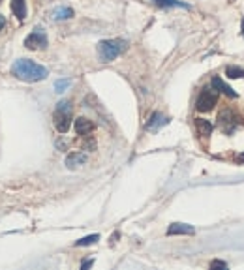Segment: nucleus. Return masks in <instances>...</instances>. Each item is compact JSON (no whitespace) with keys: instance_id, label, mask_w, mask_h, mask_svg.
Wrapping results in <instances>:
<instances>
[{"instance_id":"1","label":"nucleus","mask_w":244,"mask_h":270,"mask_svg":"<svg viewBox=\"0 0 244 270\" xmlns=\"http://www.w3.org/2000/svg\"><path fill=\"white\" fill-rule=\"evenodd\" d=\"M12 73L25 83H38V81H43L47 77V68L32 62L29 58H19L12 66Z\"/></svg>"},{"instance_id":"2","label":"nucleus","mask_w":244,"mask_h":270,"mask_svg":"<svg viewBox=\"0 0 244 270\" xmlns=\"http://www.w3.org/2000/svg\"><path fill=\"white\" fill-rule=\"evenodd\" d=\"M126 49V42L122 40H103L98 43V55L103 62H111Z\"/></svg>"},{"instance_id":"3","label":"nucleus","mask_w":244,"mask_h":270,"mask_svg":"<svg viewBox=\"0 0 244 270\" xmlns=\"http://www.w3.org/2000/svg\"><path fill=\"white\" fill-rule=\"evenodd\" d=\"M55 128L60 133H66L72 126V103L70 101H60L55 109Z\"/></svg>"},{"instance_id":"4","label":"nucleus","mask_w":244,"mask_h":270,"mask_svg":"<svg viewBox=\"0 0 244 270\" xmlns=\"http://www.w3.org/2000/svg\"><path fill=\"white\" fill-rule=\"evenodd\" d=\"M218 103V90L214 86L212 88H205L201 92V96L197 98V111L201 113H209L214 109V105Z\"/></svg>"},{"instance_id":"5","label":"nucleus","mask_w":244,"mask_h":270,"mask_svg":"<svg viewBox=\"0 0 244 270\" xmlns=\"http://www.w3.org/2000/svg\"><path fill=\"white\" fill-rule=\"evenodd\" d=\"M25 45H27V49H32V51H36V49H43V47L47 45V36H45L43 29H36L32 34H30V36H27Z\"/></svg>"},{"instance_id":"6","label":"nucleus","mask_w":244,"mask_h":270,"mask_svg":"<svg viewBox=\"0 0 244 270\" xmlns=\"http://www.w3.org/2000/svg\"><path fill=\"white\" fill-rule=\"evenodd\" d=\"M218 120H220V128L224 129L226 133H231V129L235 128V124H237V118L233 116L231 111H222Z\"/></svg>"},{"instance_id":"7","label":"nucleus","mask_w":244,"mask_h":270,"mask_svg":"<svg viewBox=\"0 0 244 270\" xmlns=\"http://www.w3.org/2000/svg\"><path fill=\"white\" fill-rule=\"evenodd\" d=\"M86 163V154L85 152H72L66 156V167L68 169H77L81 165Z\"/></svg>"},{"instance_id":"8","label":"nucleus","mask_w":244,"mask_h":270,"mask_svg":"<svg viewBox=\"0 0 244 270\" xmlns=\"http://www.w3.org/2000/svg\"><path fill=\"white\" fill-rule=\"evenodd\" d=\"M169 120L163 116V114H160V113H154L152 116H150V120L146 122V129L148 131H158L162 126H165Z\"/></svg>"},{"instance_id":"9","label":"nucleus","mask_w":244,"mask_h":270,"mask_svg":"<svg viewBox=\"0 0 244 270\" xmlns=\"http://www.w3.org/2000/svg\"><path fill=\"white\" fill-rule=\"evenodd\" d=\"M212 86H214L218 92H222V94H226L228 98H231V100H235V98H237V92H235L229 85H226L220 77H214V79H212Z\"/></svg>"},{"instance_id":"10","label":"nucleus","mask_w":244,"mask_h":270,"mask_svg":"<svg viewBox=\"0 0 244 270\" xmlns=\"http://www.w3.org/2000/svg\"><path fill=\"white\" fill-rule=\"evenodd\" d=\"M73 128H75V131L79 133V135H86V133H90L92 129H94V124L88 120V118H77L75 120V124H73Z\"/></svg>"},{"instance_id":"11","label":"nucleus","mask_w":244,"mask_h":270,"mask_svg":"<svg viewBox=\"0 0 244 270\" xmlns=\"http://www.w3.org/2000/svg\"><path fill=\"white\" fill-rule=\"evenodd\" d=\"M195 229L186 223H171L167 229V235H194Z\"/></svg>"},{"instance_id":"12","label":"nucleus","mask_w":244,"mask_h":270,"mask_svg":"<svg viewBox=\"0 0 244 270\" xmlns=\"http://www.w3.org/2000/svg\"><path fill=\"white\" fill-rule=\"evenodd\" d=\"M12 12L19 21H25L27 17V2L25 0H12Z\"/></svg>"},{"instance_id":"13","label":"nucleus","mask_w":244,"mask_h":270,"mask_svg":"<svg viewBox=\"0 0 244 270\" xmlns=\"http://www.w3.org/2000/svg\"><path fill=\"white\" fill-rule=\"evenodd\" d=\"M195 128H197V133L203 135V137H207V135L212 133V124L209 120H205V118H197L195 120Z\"/></svg>"},{"instance_id":"14","label":"nucleus","mask_w":244,"mask_h":270,"mask_svg":"<svg viewBox=\"0 0 244 270\" xmlns=\"http://www.w3.org/2000/svg\"><path fill=\"white\" fill-rule=\"evenodd\" d=\"M72 15H73V10H72V8L60 6V8H57V10L53 12V19H55V21H64V19H70Z\"/></svg>"},{"instance_id":"15","label":"nucleus","mask_w":244,"mask_h":270,"mask_svg":"<svg viewBox=\"0 0 244 270\" xmlns=\"http://www.w3.org/2000/svg\"><path fill=\"white\" fill-rule=\"evenodd\" d=\"M226 75L229 79H241V77H244V70L243 68H235V66H228L226 68Z\"/></svg>"},{"instance_id":"16","label":"nucleus","mask_w":244,"mask_h":270,"mask_svg":"<svg viewBox=\"0 0 244 270\" xmlns=\"http://www.w3.org/2000/svg\"><path fill=\"white\" fill-rule=\"evenodd\" d=\"M98 240H100V235H88L85 238L75 242V246H90V244H96Z\"/></svg>"},{"instance_id":"17","label":"nucleus","mask_w":244,"mask_h":270,"mask_svg":"<svg viewBox=\"0 0 244 270\" xmlns=\"http://www.w3.org/2000/svg\"><path fill=\"white\" fill-rule=\"evenodd\" d=\"M68 86H70V81H68V79H60V81L55 83V90H57V92H64Z\"/></svg>"},{"instance_id":"18","label":"nucleus","mask_w":244,"mask_h":270,"mask_svg":"<svg viewBox=\"0 0 244 270\" xmlns=\"http://www.w3.org/2000/svg\"><path fill=\"white\" fill-rule=\"evenodd\" d=\"M211 269H228V263H224V261H212L211 263Z\"/></svg>"},{"instance_id":"19","label":"nucleus","mask_w":244,"mask_h":270,"mask_svg":"<svg viewBox=\"0 0 244 270\" xmlns=\"http://www.w3.org/2000/svg\"><path fill=\"white\" fill-rule=\"evenodd\" d=\"M88 267H92V261H85V263L81 265V269H88Z\"/></svg>"},{"instance_id":"20","label":"nucleus","mask_w":244,"mask_h":270,"mask_svg":"<svg viewBox=\"0 0 244 270\" xmlns=\"http://www.w3.org/2000/svg\"><path fill=\"white\" fill-rule=\"evenodd\" d=\"M4 25H6V19H4V15H0V30L4 29Z\"/></svg>"},{"instance_id":"21","label":"nucleus","mask_w":244,"mask_h":270,"mask_svg":"<svg viewBox=\"0 0 244 270\" xmlns=\"http://www.w3.org/2000/svg\"><path fill=\"white\" fill-rule=\"evenodd\" d=\"M237 161H239V163H244V152L239 158H237Z\"/></svg>"},{"instance_id":"22","label":"nucleus","mask_w":244,"mask_h":270,"mask_svg":"<svg viewBox=\"0 0 244 270\" xmlns=\"http://www.w3.org/2000/svg\"><path fill=\"white\" fill-rule=\"evenodd\" d=\"M241 30H243V36H244V19H243V25H241Z\"/></svg>"}]
</instances>
